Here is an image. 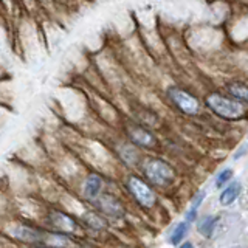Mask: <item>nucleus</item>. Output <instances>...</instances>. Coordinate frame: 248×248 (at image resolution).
Here are the masks:
<instances>
[{
    "mask_svg": "<svg viewBox=\"0 0 248 248\" xmlns=\"http://www.w3.org/2000/svg\"><path fill=\"white\" fill-rule=\"evenodd\" d=\"M168 96L169 99L172 101L174 106L178 108L180 112L186 113V115H197L200 110V103L199 99L188 93L183 89H178V87H170L168 90Z\"/></svg>",
    "mask_w": 248,
    "mask_h": 248,
    "instance_id": "obj_6",
    "label": "nucleus"
},
{
    "mask_svg": "<svg viewBox=\"0 0 248 248\" xmlns=\"http://www.w3.org/2000/svg\"><path fill=\"white\" fill-rule=\"evenodd\" d=\"M180 248H194V245H192L191 242H185Z\"/></svg>",
    "mask_w": 248,
    "mask_h": 248,
    "instance_id": "obj_19",
    "label": "nucleus"
},
{
    "mask_svg": "<svg viewBox=\"0 0 248 248\" xmlns=\"http://www.w3.org/2000/svg\"><path fill=\"white\" fill-rule=\"evenodd\" d=\"M126 186L130 192V196L135 199V202L143 208H152L157 202V196H155L154 189L147 185L144 180H141L137 175H130L126 182Z\"/></svg>",
    "mask_w": 248,
    "mask_h": 248,
    "instance_id": "obj_3",
    "label": "nucleus"
},
{
    "mask_svg": "<svg viewBox=\"0 0 248 248\" xmlns=\"http://www.w3.org/2000/svg\"><path fill=\"white\" fill-rule=\"evenodd\" d=\"M214 225H216L214 217H211V216L202 217L200 222H199V232L200 234H203L205 237H209L214 231Z\"/></svg>",
    "mask_w": 248,
    "mask_h": 248,
    "instance_id": "obj_16",
    "label": "nucleus"
},
{
    "mask_svg": "<svg viewBox=\"0 0 248 248\" xmlns=\"http://www.w3.org/2000/svg\"><path fill=\"white\" fill-rule=\"evenodd\" d=\"M203 197H205V192H200V194H197V197L194 199V203H192L191 209H189L188 213H186V220H185V222L191 223V222H194V220H196V216H197V209H199V206L202 205V200H203Z\"/></svg>",
    "mask_w": 248,
    "mask_h": 248,
    "instance_id": "obj_17",
    "label": "nucleus"
},
{
    "mask_svg": "<svg viewBox=\"0 0 248 248\" xmlns=\"http://www.w3.org/2000/svg\"><path fill=\"white\" fill-rule=\"evenodd\" d=\"M188 230H189V223L188 222H180L174 228V231L170 232L169 242L172 244V245H178L185 239V236L188 234Z\"/></svg>",
    "mask_w": 248,
    "mask_h": 248,
    "instance_id": "obj_15",
    "label": "nucleus"
},
{
    "mask_svg": "<svg viewBox=\"0 0 248 248\" xmlns=\"http://www.w3.org/2000/svg\"><path fill=\"white\" fill-rule=\"evenodd\" d=\"M231 177H232V170H231V169H225V170H222V172L219 174V177L216 178V186H217V188H220V186H223V183H225V182H228Z\"/></svg>",
    "mask_w": 248,
    "mask_h": 248,
    "instance_id": "obj_18",
    "label": "nucleus"
},
{
    "mask_svg": "<svg viewBox=\"0 0 248 248\" xmlns=\"http://www.w3.org/2000/svg\"><path fill=\"white\" fill-rule=\"evenodd\" d=\"M143 174L147 182L155 186H168L174 182L175 172L166 161L160 158H149L143 165Z\"/></svg>",
    "mask_w": 248,
    "mask_h": 248,
    "instance_id": "obj_2",
    "label": "nucleus"
},
{
    "mask_svg": "<svg viewBox=\"0 0 248 248\" xmlns=\"http://www.w3.org/2000/svg\"><path fill=\"white\" fill-rule=\"evenodd\" d=\"M96 206V211L104 217V219L110 220H120L124 217V206L121 200L113 196V194H101V196L93 202Z\"/></svg>",
    "mask_w": 248,
    "mask_h": 248,
    "instance_id": "obj_4",
    "label": "nucleus"
},
{
    "mask_svg": "<svg viewBox=\"0 0 248 248\" xmlns=\"http://www.w3.org/2000/svg\"><path fill=\"white\" fill-rule=\"evenodd\" d=\"M42 244L48 245L50 248H70L72 247V239L68 234H61V232H46L44 236Z\"/></svg>",
    "mask_w": 248,
    "mask_h": 248,
    "instance_id": "obj_11",
    "label": "nucleus"
},
{
    "mask_svg": "<svg viewBox=\"0 0 248 248\" xmlns=\"http://www.w3.org/2000/svg\"><path fill=\"white\" fill-rule=\"evenodd\" d=\"M10 234L20 240L23 244H42L44 234L41 230H37L36 227H31V225H14L13 228H10Z\"/></svg>",
    "mask_w": 248,
    "mask_h": 248,
    "instance_id": "obj_8",
    "label": "nucleus"
},
{
    "mask_svg": "<svg viewBox=\"0 0 248 248\" xmlns=\"http://www.w3.org/2000/svg\"><path fill=\"white\" fill-rule=\"evenodd\" d=\"M103 188H104L103 177L98 174H92L85 178L84 186H82V194L89 202H95L101 194H103Z\"/></svg>",
    "mask_w": 248,
    "mask_h": 248,
    "instance_id": "obj_9",
    "label": "nucleus"
},
{
    "mask_svg": "<svg viewBox=\"0 0 248 248\" xmlns=\"http://www.w3.org/2000/svg\"><path fill=\"white\" fill-rule=\"evenodd\" d=\"M239 192H240V183L234 182V183H231L228 188H225L220 194V203L222 205H231L232 202H234L239 196Z\"/></svg>",
    "mask_w": 248,
    "mask_h": 248,
    "instance_id": "obj_14",
    "label": "nucleus"
},
{
    "mask_svg": "<svg viewBox=\"0 0 248 248\" xmlns=\"http://www.w3.org/2000/svg\"><path fill=\"white\" fill-rule=\"evenodd\" d=\"M205 103L216 115L222 116L225 120H239L245 113L242 103H239V101L230 96H225L219 92H213L206 95Z\"/></svg>",
    "mask_w": 248,
    "mask_h": 248,
    "instance_id": "obj_1",
    "label": "nucleus"
},
{
    "mask_svg": "<svg viewBox=\"0 0 248 248\" xmlns=\"http://www.w3.org/2000/svg\"><path fill=\"white\" fill-rule=\"evenodd\" d=\"M126 134L134 146L152 149V147H155V144H157V140H155L152 132H149L143 126H138V124H129L126 127Z\"/></svg>",
    "mask_w": 248,
    "mask_h": 248,
    "instance_id": "obj_7",
    "label": "nucleus"
},
{
    "mask_svg": "<svg viewBox=\"0 0 248 248\" xmlns=\"http://www.w3.org/2000/svg\"><path fill=\"white\" fill-rule=\"evenodd\" d=\"M227 92L232 99L239 101V103H247L248 104V84L232 81L227 84Z\"/></svg>",
    "mask_w": 248,
    "mask_h": 248,
    "instance_id": "obj_12",
    "label": "nucleus"
},
{
    "mask_svg": "<svg viewBox=\"0 0 248 248\" xmlns=\"http://www.w3.org/2000/svg\"><path fill=\"white\" fill-rule=\"evenodd\" d=\"M82 222L85 227L96 231V232L106 230V227H107V219H104L98 211H85L82 216Z\"/></svg>",
    "mask_w": 248,
    "mask_h": 248,
    "instance_id": "obj_10",
    "label": "nucleus"
},
{
    "mask_svg": "<svg viewBox=\"0 0 248 248\" xmlns=\"http://www.w3.org/2000/svg\"><path fill=\"white\" fill-rule=\"evenodd\" d=\"M46 223L50 225V228L54 232H61V234H73L79 230V223L73 216H70L59 209H51L46 214Z\"/></svg>",
    "mask_w": 248,
    "mask_h": 248,
    "instance_id": "obj_5",
    "label": "nucleus"
},
{
    "mask_svg": "<svg viewBox=\"0 0 248 248\" xmlns=\"http://www.w3.org/2000/svg\"><path fill=\"white\" fill-rule=\"evenodd\" d=\"M118 155L121 161L126 163L127 166H135L140 160V155L134 147V144H121L118 147Z\"/></svg>",
    "mask_w": 248,
    "mask_h": 248,
    "instance_id": "obj_13",
    "label": "nucleus"
}]
</instances>
